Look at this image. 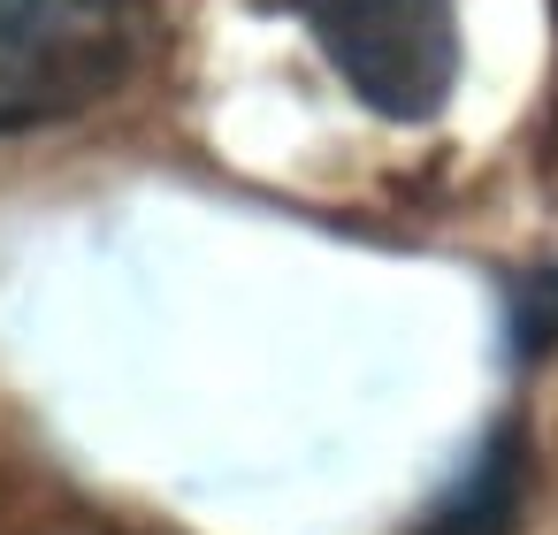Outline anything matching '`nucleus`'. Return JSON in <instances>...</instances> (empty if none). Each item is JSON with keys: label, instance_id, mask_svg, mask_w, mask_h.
<instances>
[{"label": "nucleus", "instance_id": "nucleus-2", "mask_svg": "<svg viewBox=\"0 0 558 535\" xmlns=\"http://www.w3.org/2000/svg\"><path fill=\"white\" fill-rule=\"evenodd\" d=\"M329 70L390 123H428L459 85V0H299Z\"/></svg>", "mask_w": 558, "mask_h": 535}, {"label": "nucleus", "instance_id": "nucleus-1", "mask_svg": "<svg viewBox=\"0 0 558 535\" xmlns=\"http://www.w3.org/2000/svg\"><path fill=\"white\" fill-rule=\"evenodd\" d=\"M138 62V0H0V131L100 108Z\"/></svg>", "mask_w": 558, "mask_h": 535}]
</instances>
